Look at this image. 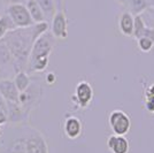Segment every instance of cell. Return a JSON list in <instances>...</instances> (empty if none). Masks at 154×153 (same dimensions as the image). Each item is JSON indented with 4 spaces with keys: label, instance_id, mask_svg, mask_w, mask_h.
<instances>
[{
    "label": "cell",
    "instance_id": "cell-13",
    "mask_svg": "<svg viewBox=\"0 0 154 153\" xmlns=\"http://www.w3.org/2000/svg\"><path fill=\"white\" fill-rule=\"evenodd\" d=\"M26 8L30 13V16H31L32 21L35 23H40V22H45V15L43 13L42 8L39 7L38 2L36 0H28L26 2Z\"/></svg>",
    "mask_w": 154,
    "mask_h": 153
},
{
    "label": "cell",
    "instance_id": "cell-14",
    "mask_svg": "<svg viewBox=\"0 0 154 153\" xmlns=\"http://www.w3.org/2000/svg\"><path fill=\"white\" fill-rule=\"evenodd\" d=\"M129 12L132 15H141L148 7V0H127Z\"/></svg>",
    "mask_w": 154,
    "mask_h": 153
},
{
    "label": "cell",
    "instance_id": "cell-26",
    "mask_svg": "<svg viewBox=\"0 0 154 153\" xmlns=\"http://www.w3.org/2000/svg\"><path fill=\"white\" fill-rule=\"evenodd\" d=\"M2 135V130H1V128H0V136Z\"/></svg>",
    "mask_w": 154,
    "mask_h": 153
},
{
    "label": "cell",
    "instance_id": "cell-22",
    "mask_svg": "<svg viewBox=\"0 0 154 153\" xmlns=\"http://www.w3.org/2000/svg\"><path fill=\"white\" fill-rule=\"evenodd\" d=\"M144 36L148 37V38L152 39L154 42V27H146L145 32H144Z\"/></svg>",
    "mask_w": 154,
    "mask_h": 153
},
{
    "label": "cell",
    "instance_id": "cell-10",
    "mask_svg": "<svg viewBox=\"0 0 154 153\" xmlns=\"http://www.w3.org/2000/svg\"><path fill=\"white\" fill-rule=\"evenodd\" d=\"M107 147L112 153H129L130 144L125 136L110 135L107 139Z\"/></svg>",
    "mask_w": 154,
    "mask_h": 153
},
{
    "label": "cell",
    "instance_id": "cell-7",
    "mask_svg": "<svg viewBox=\"0 0 154 153\" xmlns=\"http://www.w3.org/2000/svg\"><path fill=\"white\" fill-rule=\"evenodd\" d=\"M51 33L54 38L64 39L68 36V21L63 11H57L52 17Z\"/></svg>",
    "mask_w": 154,
    "mask_h": 153
},
{
    "label": "cell",
    "instance_id": "cell-18",
    "mask_svg": "<svg viewBox=\"0 0 154 153\" xmlns=\"http://www.w3.org/2000/svg\"><path fill=\"white\" fill-rule=\"evenodd\" d=\"M146 23L143 19L141 15H135L134 19V32H132V37L136 39L140 38L144 36V32L146 29Z\"/></svg>",
    "mask_w": 154,
    "mask_h": 153
},
{
    "label": "cell",
    "instance_id": "cell-2",
    "mask_svg": "<svg viewBox=\"0 0 154 153\" xmlns=\"http://www.w3.org/2000/svg\"><path fill=\"white\" fill-rule=\"evenodd\" d=\"M54 37L46 31L33 42L28 59V68L31 71L42 73L48 66V59L54 46Z\"/></svg>",
    "mask_w": 154,
    "mask_h": 153
},
{
    "label": "cell",
    "instance_id": "cell-21",
    "mask_svg": "<svg viewBox=\"0 0 154 153\" xmlns=\"http://www.w3.org/2000/svg\"><path fill=\"white\" fill-rule=\"evenodd\" d=\"M8 122V112L5 109L0 108V126Z\"/></svg>",
    "mask_w": 154,
    "mask_h": 153
},
{
    "label": "cell",
    "instance_id": "cell-24",
    "mask_svg": "<svg viewBox=\"0 0 154 153\" xmlns=\"http://www.w3.org/2000/svg\"><path fill=\"white\" fill-rule=\"evenodd\" d=\"M148 4H149V6H152L154 8V0H148Z\"/></svg>",
    "mask_w": 154,
    "mask_h": 153
},
{
    "label": "cell",
    "instance_id": "cell-9",
    "mask_svg": "<svg viewBox=\"0 0 154 153\" xmlns=\"http://www.w3.org/2000/svg\"><path fill=\"white\" fill-rule=\"evenodd\" d=\"M0 95L7 102H19L20 91L13 80L5 78L0 81Z\"/></svg>",
    "mask_w": 154,
    "mask_h": 153
},
{
    "label": "cell",
    "instance_id": "cell-12",
    "mask_svg": "<svg viewBox=\"0 0 154 153\" xmlns=\"http://www.w3.org/2000/svg\"><path fill=\"white\" fill-rule=\"evenodd\" d=\"M7 108H8V121L20 122L28 115L19 102H7Z\"/></svg>",
    "mask_w": 154,
    "mask_h": 153
},
{
    "label": "cell",
    "instance_id": "cell-15",
    "mask_svg": "<svg viewBox=\"0 0 154 153\" xmlns=\"http://www.w3.org/2000/svg\"><path fill=\"white\" fill-rule=\"evenodd\" d=\"M13 81L20 92H23V91L28 89V88L30 86V84H31L30 77H29V75L26 74L24 70L17 71V73L15 74V76H14Z\"/></svg>",
    "mask_w": 154,
    "mask_h": 153
},
{
    "label": "cell",
    "instance_id": "cell-8",
    "mask_svg": "<svg viewBox=\"0 0 154 153\" xmlns=\"http://www.w3.org/2000/svg\"><path fill=\"white\" fill-rule=\"evenodd\" d=\"M63 133L67 138L76 139L78 137H81V135L83 133V123L78 117L74 115H69L64 120Z\"/></svg>",
    "mask_w": 154,
    "mask_h": 153
},
{
    "label": "cell",
    "instance_id": "cell-23",
    "mask_svg": "<svg viewBox=\"0 0 154 153\" xmlns=\"http://www.w3.org/2000/svg\"><path fill=\"white\" fill-rule=\"evenodd\" d=\"M55 81H57V76H55V74H53V73H48V74L46 75V82H47L48 84H53Z\"/></svg>",
    "mask_w": 154,
    "mask_h": 153
},
{
    "label": "cell",
    "instance_id": "cell-1",
    "mask_svg": "<svg viewBox=\"0 0 154 153\" xmlns=\"http://www.w3.org/2000/svg\"><path fill=\"white\" fill-rule=\"evenodd\" d=\"M48 30L47 21L35 23L29 28H16L8 31L4 37L8 51L13 58L15 71H22L28 66V59L33 42Z\"/></svg>",
    "mask_w": 154,
    "mask_h": 153
},
{
    "label": "cell",
    "instance_id": "cell-3",
    "mask_svg": "<svg viewBox=\"0 0 154 153\" xmlns=\"http://www.w3.org/2000/svg\"><path fill=\"white\" fill-rule=\"evenodd\" d=\"M6 153H48L47 142L37 130L30 129L11 143Z\"/></svg>",
    "mask_w": 154,
    "mask_h": 153
},
{
    "label": "cell",
    "instance_id": "cell-16",
    "mask_svg": "<svg viewBox=\"0 0 154 153\" xmlns=\"http://www.w3.org/2000/svg\"><path fill=\"white\" fill-rule=\"evenodd\" d=\"M38 2L39 7L42 8L43 13L45 15V19L48 20L53 17V15L57 13V6L54 0H36Z\"/></svg>",
    "mask_w": 154,
    "mask_h": 153
},
{
    "label": "cell",
    "instance_id": "cell-20",
    "mask_svg": "<svg viewBox=\"0 0 154 153\" xmlns=\"http://www.w3.org/2000/svg\"><path fill=\"white\" fill-rule=\"evenodd\" d=\"M137 40V47L140 52H144V53H148L153 50L154 47V42L152 39H149L148 37H145L143 36L140 38L136 39Z\"/></svg>",
    "mask_w": 154,
    "mask_h": 153
},
{
    "label": "cell",
    "instance_id": "cell-5",
    "mask_svg": "<svg viewBox=\"0 0 154 153\" xmlns=\"http://www.w3.org/2000/svg\"><path fill=\"white\" fill-rule=\"evenodd\" d=\"M7 15L11 17L16 28H29L35 24L28 8L23 4L9 5L7 8Z\"/></svg>",
    "mask_w": 154,
    "mask_h": 153
},
{
    "label": "cell",
    "instance_id": "cell-25",
    "mask_svg": "<svg viewBox=\"0 0 154 153\" xmlns=\"http://www.w3.org/2000/svg\"><path fill=\"white\" fill-rule=\"evenodd\" d=\"M116 1H117V2H119V4H125V2H127V0H116Z\"/></svg>",
    "mask_w": 154,
    "mask_h": 153
},
{
    "label": "cell",
    "instance_id": "cell-17",
    "mask_svg": "<svg viewBox=\"0 0 154 153\" xmlns=\"http://www.w3.org/2000/svg\"><path fill=\"white\" fill-rule=\"evenodd\" d=\"M144 106L147 112L154 114V83L149 84L144 91Z\"/></svg>",
    "mask_w": 154,
    "mask_h": 153
},
{
    "label": "cell",
    "instance_id": "cell-19",
    "mask_svg": "<svg viewBox=\"0 0 154 153\" xmlns=\"http://www.w3.org/2000/svg\"><path fill=\"white\" fill-rule=\"evenodd\" d=\"M14 29H16V27L8 15H4L0 17V40L6 36L7 32L12 31Z\"/></svg>",
    "mask_w": 154,
    "mask_h": 153
},
{
    "label": "cell",
    "instance_id": "cell-11",
    "mask_svg": "<svg viewBox=\"0 0 154 153\" xmlns=\"http://www.w3.org/2000/svg\"><path fill=\"white\" fill-rule=\"evenodd\" d=\"M134 19L135 15L130 13L129 11L121 13L119 17V30L122 33L124 37H132V32H134Z\"/></svg>",
    "mask_w": 154,
    "mask_h": 153
},
{
    "label": "cell",
    "instance_id": "cell-4",
    "mask_svg": "<svg viewBox=\"0 0 154 153\" xmlns=\"http://www.w3.org/2000/svg\"><path fill=\"white\" fill-rule=\"evenodd\" d=\"M108 124L114 135L125 136L131 129V119L122 109H114L108 115Z\"/></svg>",
    "mask_w": 154,
    "mask_h": 153
},
{
    "label": "cell",
    "instance_id": "cell-6",
    "mask_svg": "<svg viewBox=\"0 0 154 153\" xmlns=\"http://www.w3.org/2000/svg\"><path fill=\"white\" fill-rule=\"evenodd\" d=\"M93 88L89 82L81 81L78 82L75 88V93L71 97V100L76 105L78 108L86 109L93 100Z\"/></svg>",
    "mask_w": 154,
    "mask_h": 153
}]
</instances>
